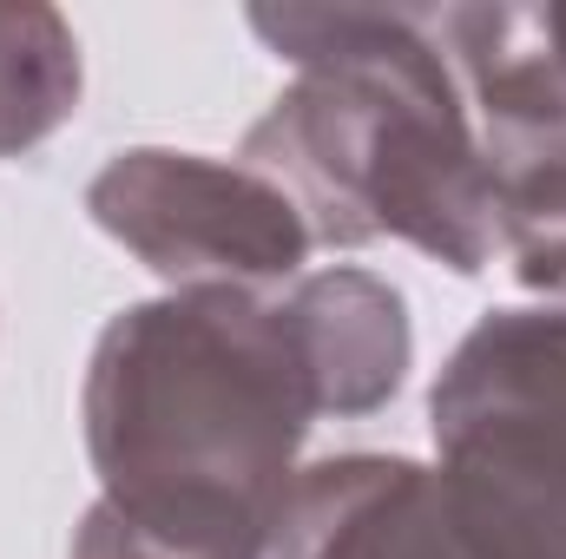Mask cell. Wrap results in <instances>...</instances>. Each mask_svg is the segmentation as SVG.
I'll return each instance as SVG.
<instances>
[{
  "label": "cell",
  "instance_id": "cell-1",
  "mask_svg": "<svg viewBox=\"0 0 566 559\" xmlns=\"http://www.w3.org/2000/svg\"><path fill=\"white\" fill-rule=\"evenodd\" d=\"M80 421L113 520L198 559H271L323 402L283 289H165L99 329Z\"/></svg>",
  "mask_w": 566,
  "mask_h": 559
},
{
  "label": "cell",
  "instance_id": "cell-2",
  "mask_svg": "<svg viewBox=\"0 0 566 559\" xmlns=\"http://www.w3.org/2000/svg\"><path fill=\"white\" fill-rule=\"evenodd\" d=\"M251 33L296 66L244 133V165L303 204L323 251L376 238L416 244L454 277H481L494 238V171L461 80L416 7H251Z\"/></svg>",
  "mask_w": 566,
  "mask_h": 559
},
{
  "label": "cell",
  "instance_id": "cell-3",
  "mask_svg": "<svg viewBox=\"0 0 566 559\" xmlns=\"http://www.w3.org/2000/svg\"><path fill=\"white\" fill-rule=\"evenodd\" d=\"M271 559H566V494L409 454L296 467Z\"/></svg>",
  "mask_w": 566,
  "mask_h": 559
},
{
  "label": "cell",
  "instance_id": "cell-4",
  "mask_svg": "<svg viewBox=\"0 0 566 559\" xmlns=\"http://www.w3.org/2000/svg\"><path fill=\"white\" fill-rule=\"evenodd\" d=\"M86 218L171 289H283L316 251L303 204L271 171L171 145L106 158Z\"/></svg>",
  "mask_w": 566,
  "mask_h": 559
},
{
  "label": "cell",
  "instance_id": "cell-5",
  "mask_svg": "<svg viewBox=\"0 0 566 559\" xmlns=\"http://www.w3.org/2000/svg\"><path fill=\"white\" fill-rule=\"evenodd\" d=\"M434 461L566 494V303L488 309L428 389Z\"/></svg>",
  "mask_w": 566,
  "mask_h": 559
},
{
  "label": "cell",
  "instance_id": "cell-6",
  "mask_svg": "<svg viewBox=\"0 0 566 559\" xmlns=\"http://www.w3.org/2000/svg\"><path fill=\"white\" fill-rule=\"evenodd\" d=\"M434 40L448 46L488 171L566 151V73L547 7H441Z\"/></svg>",
  "mask_w": 566,
  "mask_h": 559
},
{
  "label": "cell",
  "instance_id": "cell-7",
  "mask_svg": "<svg viewBox=\"0 0 566 559\" xmlns=\"http://www.w3.org/2000/svg\"><path fill=\"white\" fill-rule=\"evenodd\" d=\"M283 309L296 323L303 362L316 376L323 415L356 421L402 395L416 362V329L402 289L363 264H329L283 283Z\"/></svg>",
  "mask_w": 566,
  "mask_h": 559
},
{
  "label": "cell",
  "instance_id": "cell-8",
  "mask_svg": "<svg viewBox=\"0 0 566 559\" xmlns=\"http://www.w3.org/2000/svg\"><path fill=\"white\" fill-rule=\"evenodd\" d=\"M80 113V40L53 7H0V158L46 145Z\"/></svg>",
  "mask_w": 566,
  "mask_h": 559
},
{
  "label": "cell",
  "instance_id": "cell-9",
  "mask_svg": "<svg viewBox=\"0 0 566 559\" xmlns=\"http://www.w3.org/2000/svg\"><path fill=\"white\" fill-rule=\"evenodd\" d=\"M494 238L527 289L566 303V151L494 171Z\"/></svg>",
  "mask_w": 566,
  "mask_h": 559
},
{
  "label": "cell",
  "instance_id": "cell-10",
  "mask_svg": "<svg viewBox=\"0 0 566 559\" xmlns=\"http://www.w3.org/2000/svg\"><path fill=\"white\" fill-rule=\"evenodd\" d=\"M73 559H198V553H178V547H165V540H145V534H133L126 520H113V514L93 500L86 520H80V534H73Z\"/></svg>",
  "mask_w": 566,
  "mask_h": 559
},
{
  "label": "cell",
  "instance_id": "cell-11",
  "mask_svg": "<svg viewBox=\"0 0 566 559\" xmlns=\"http://www.w3.org/2000/svg\"><path fill=\"white\" fill-rule=\"evenodd\" d=\"M547 33H554V53H560V73H566V7H547Z\"/></svg>",
  "mask_w": 566,
  "mask_h": 559
}]
</instances>
